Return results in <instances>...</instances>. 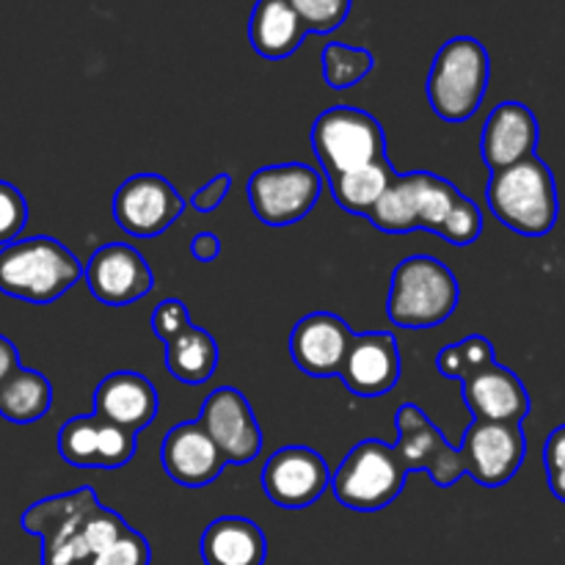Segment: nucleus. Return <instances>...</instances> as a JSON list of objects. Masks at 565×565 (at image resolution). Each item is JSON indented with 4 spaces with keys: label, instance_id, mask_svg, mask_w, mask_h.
I'll use <instances>...</instances> for the list:
<instances>
[{
    "label": "nucleus",
    "instance_id": "obj_12",
    "mask_svg": "<svg viewBox=\"0 0 565 565\" xmlns=\"http://www.w3.org/2000/svg\"><path fill=\"white\" fill-rule=\"evenodd\" d=\"M461 456L467 475H472L483 489H500L511 483L527 456V439L522 425L472 419L461 441Z\"/></svg>",
    "mask_w": 565,
    "mask_h": 565
},
{
    "label": "nucleus",
    "instance_id": "obj_30",
    "mask_svg": "<svg viewBox=\"0 0 565 565\" xmlns=\"http://www.w3.org/2000/svg\"><path fill=\"white\" fill-rule=\"evenodd\" d=\"M307 33H334L351 14L353 0H290Z\"/></svg>",
    "mask_w": 565,
    "mask_h": 565
},
{
    "label": "nucleus",
    "instance_id": "obj_20",
    "mask_svg": "<svg viewBox=\"0 0 565 565\" xmlns=\"http://www.w3.org/2000/svg\"><path fill=\"white\" fill-rule=\"evenodd\" d=\"M158 408L160 397L154 384L132 370H116V373L105 375L94 390V414L136 436L138 430L154 423Z\"/></svg>",
    "mask_w": 565,
    "mask_h": 565
},
{
    "label": "nucleus",
    "instance_id": "obj_33",
    "mask_svg": "<svg viewBox=\"0 0 565 565\" xmlns=\"http://www.w3.org/2000/svg\"><path fill=\"white\" fill-rule=\"evenodd\" d=\"M28 224V202L22 191L11 182L0 180V248L20 241Z\"/></svg>",
    "mask_w": 565,
    "mask_h": 565
},
{
    "label": "nucleus",
    "instance_id": "obj_35",
    "mask_svg": "<svg viewBox=\"0 0 565 565\" xmlns=\"http://www.w3.org/2000/svg\"><path fill=\"white\" fill-rule=\"evenodd\" d=\"M544 467L550 478V491L565 502V425L555 428L544 445Z\"/></svg>",
    "mask_w": 565,
    "mask_h": 565
},
{
    "label": "nucleus",
    "instance_id": "obj_1",
    "mask_svg": "<svg viewBox=\"0 0 565 565\" xmlns=\"http://www.w3.org/2000/svg\"><path fill=\"white\" fill-rule=\"evenodd\" d=\"M22 530L42 539V565H88L125 533L127 522L99 505L97 491L83 486L28 508Z\"/></svg>",
    "mask_w": 565,
    "mask_h": 565
},
{
    "label": "nucleus",
    "instance_id": "obj_37",
    "mask_svg": "<svg viewBox=\"0 0 565 565\" xmlns=\"http://www.w3.org/2000/svg\"><path fill=\"white\" fill-rule=\"evenodd\" d=\"M191 254L199 263H215L221 257V237L215 232H199L191 241Z\"/></svg>",
    "mask_w": 565,
    "mask_h": 565
},
{
    "label": "nucleus",
    "instance_id": "obj_25",
    "mask_svg": "<svg viewBox=\"0 0 565 565\" xmlns=\"http://www.w3.org/2000/svg\"><path fill=\"white\" fill-rule=\"evenodd\" d=\"M218 359L221 353L215 337L193 323L188 326L182 334H177L174 340L166 342V370H169L180 384H207L215 375V370H218Z\"/></svg>",
    "mask_w": 565,
    "mask_h": 565
},
{
    "label": "nucleus",
    "instance_id": "obj_18",
    "mask_svg": "<svg viewBox=\"0 0 565 565\" xmlns=\"http://www.w3.org/2000/svg\"><path fill=\"white\" fill-rule=\"evenodd\" d=\"M356 331L331 312H312L296 323L290 334V356L309 379H334Z\"/></svg>",
    "mask_w": 565,
    "mask_h": 565
},
{
    "label": "nucleus",
    "instance_id": "obj_11",
    "mask_svg": "<svg viewBox=\"0 0 565 565\" xmlns=\"http://www.w3.org/2000/svg\"><path fill=\"white\" fill-rule=\"evenodd\" d=\"M185 210V196L166 177L141 171L116 188L114 218L130 237H158Z\"/></svg>",
    "mask_w": 565,
    "mask_h": 565
},
{
    "label": "nucleus",
    "instance_id": "obj_14",
    "mask_svg": "<svg viewBox=\"0 0 565 565\" xmlns=\"http://www.w3.org/2000/svg\"><path fill=\"white\" fill-rule=\"evenodd\" d=\"M329 486V463L312 447H281L265 461L263 491L276 508L301 511V508L315 505Z\"/></svg>",
    "mask_w": 565,
    "mask_h": 565
},
{
    "label": "nucleus",
    "instance_id": "obj_31",
    "mask_svg": "<svg viewBox=\"0 0 565 565\" xmlns=\"http://www.w3.org/2000/svg\"><path fill=\"white\" fill-rule=\"evenodd\" d=\"M480 232H483V215H480L478 204L461 193L450 213H447L439 237H445L452 246H472L480 237Z\"/></svg>",
    "mask_w": 565,
    "mask_h": 565
},
{
    "label": "nucleus",
    "instance_id": "obj_2",
    "mask_svg": "<svg viewBox=\"0 0 565 565\" xmlns=\"http://www.w3.org/2000/svg\"><path fill=\"white\" fill-rule=\"evenodd\" d=\"M486 202L502 226L524 237L550 235L561 215L555 177L539 154L494 171L489 180V191H486Z\"/></svg>",
    "mask_w": 565,
    "mask_h": 565
},
{
    "label": "nucleus",
    "instance_id": "obj_26",
    "mask_svg": "<svg viewBox=\"0 0 565 565\" xmlns=\"http://www.w3.org/2000/svg\"><path fill=\"white\" fill-rule=\"evenodd\" d=\"M395 177H397V169L392 166V160L386 158L381 160V163L348 171V174L326 177V182H329L331 196H334V202L340 204L342 210L367 218V213L375 207V202L384 196L386 188L395 182Z\"/></svg>",
    "mask_w": 565,
    "mask_h": 565
},
{
    "label": "nucleus",
    "instance_id": "obj_15",
    "mask_svg": "<svg viewBox=\"0 0 565 565\" xmlns=\"http://www.w3.org/2000/svg\"><path fill=\"white\" fill-rule=\"evenodd\" d=\"M86 285L92 296L105 307H130L141 301L147 292H152L154 274L143 254L132 248L130 243H105L88 257Z\"/></svg>",
    "mask_w": 565,
    "mask_h": 565
},
{
    "label": "nucleus",
    "instance_id": "obj_38",
    "mask_svg": "<svg viewBox=\"0 0 565 565\" xmlns=\"http://www.w3.org/2000/svg\"><path fill=\"white\" fill-rule=\"evenodd\" d=\"M20 353H17V345L6 337H0V386L11 379V375L20 370Z\"/></svg>",
    "mask_w": 565,
    "mask_h": 565
},
{
    "label": "nucleus",
    "instance_id": "obj_8",
    "mask_svg": "<svg viewBox=\"0 0 565 565\" xmlns=\"http://www.w3.org/2000/svg\"><path fill=\"white\" fill-rule=\"evenodd\" d=\"M461 191L450 180L430 171L397 174L367 213V221L381 232L403 235V232L428 230L439 235L447 213L458 202Z\"/></svg>",
    "mask_w": 565,
    "mask_h": 565
},
{
    "label": "nucleus",
    "instance_id": "obj_7",
    "mask_svg": "<svg viewBox=\"0 0 565 565\" xmlns=\"http://www.w3.org/2000/svg\"><path fill=\"white\" fill-rule=\"evenodd\" d=\"M312 149L326 177L348 174L390 158L381 121L351 105H334L315 119Z\"/></svg>",
    "mask_w": 565,
    "mask_h": 565
},
{
    "label": "nucleus",
    "instance_id": "obj_6",
    "mask_svg": "<svg viewBox=\"0 0 565 565\" xmlns=\"http://www.w3.org/2000/svg\"><path fill=\"white\" fill-rule=\"evenodd\" d=\"M406 467L397 458L395 445L367 439L359 441L337 472L331 475V486L337 502L348 511L373 513L384 511L401 497L406 486Z\"/></svg>",
    "mask_w": 565,
    "mask_h": 565
},
{
    "label": "nucleus",
    "instance_id": "obj_5",
    "mask_svg": "<svg viewBox=\"0 0 565 565\" xmlns=\"http://www.w3.org/2000/svg\"><path fill=\"white\" fill-rule=\"evenodd\" d=\"M489 50L472 36H456L436 53L428 72V103L439 119L467 121L478 114L489 88Z\"/></svg>",
    "mask_w": 565,
    "mask_h": 565
},
{
    "label": "nucleus",
    "instance_id": "obj_28",
    "mask_svg": "<svg viewBox=\"0 0 565 565\" xmlns=\"http://www.w3.org/2000/svg\"><path fill=\"white\" fill-rule=\"evenodd\" d=\"M494 362V345L480 334H472L467 337V340L445 345L439 351V356H436L439 373L445 375V379L458 381V384L475 379V375L483 373V370L491 367Z\"/></svg>",
    "mask_w": 565,
    "mask_h": 565
},
{
    "label": "nucleus",
    "instance_id": "obj_9",
    "mask_svg": "<svg viewBox=\"0 0 565 565\" xmlns=\"http://www.w3.org/2000/svg\"><path fill=\"white\" fill-rule=\"evenodd\" d=\"M248 204L268 226H292L307 218L323 193V174L307 163H276L248 180Z\"/></svg>",
    "mask_w": 565,
    "mask_h": 565
},
{
    "label": "nucleus",
    "instance_id": "obj_22",
    "mask_svg": "<svg viewBox=\"0 0 565 565\" xmlns=\"http://www.w3.org/2000/svg\"><path fill=\"white\" fill-rule=\"evenodd\" d=\"M463 403L475 419L522 425L530 414V395L522 379L502 364H491L475 379L463 381Z\"/></svg>",
    "mask_w": 565,
    "mask_h": 565
},
{
    "label": "nucleus",
    "instance_id": "obj_16",
    "mask_svg": "<svg viewBox=\"0 0 565 565\" xmlns=\"http://www.w3.org/2000/svg\"><path fill=\"white\" fill-rule=\"evenodd\" d=\"M136 434L105 423L97 414L66 419L58 430V456L77 469H121L136 458Z\"/></svg>",
    "mask_w": 565,
    "mask_h": 565
},
{
    "label": "nucleus",
    "instance_id": "obj_3",
    "mask_svg": "<svg viewBox=\"0 0 565 565\" xmlns=\"http://www.w3.org/2000/svg\"><path fill=\"white\" fill-rule=\"evenodd\" d=\"M83 265L61 241L25 237L0 248V292L28 303H53L81 281Z\"/></svg>",
    "mask_w": 565,
    "mask_h": 565
},
{
    "label": "nucleus",
    "instance_id": "obj_24",
    "mask_svg": "<svg viewBox=\"0 0 565 565\" xmlns=\"http://www.w3.org/2000/svg\"><path fill=\"white\" fill-rule=\"evenodd\" d=\"M303 36H307V31L292 11L290 0H257L254 3L252 20H248V39L263 58H290L301 47Z\"/></svg>",
    "mask_w": 565,
    "mask_h": 565
},
{
    "label": "nucleus",
    "instance_id": "obj_21",
    "mask_svg": "<svg viewBox=\"0 0 565 565\" xmlns=\"http://www.w3.org/2000/svg\"><path fill=\"white\" fill-rule=\"evenodd\" d=\"M539 119L527 105L516 99L497 105L486 119L483 138H480V152L491 174L533 158L539 149Z\"/></svg>",
    "mask_w": 565,
    "mask_h": 565
},
{
    "label": "nucleus",
    "instance_id": "obj_27",
    "mask_svg": "<svg viewBox=\"0 0 565 565\" xmlns=\"http://www.w3.org/2000/svg\"><path fill=\"white\" fill-rule=\"evenodd\" d=\"M53 406V386L36 370L20 367L0 386V417L14 425L39 423Z\"/></svg>",
    "mask_w": 565,
    "mask_h": 565
},
{
    "label": "nucleus",
    "instance_id": "obj_29",
    "mask_svg": "<svg viewBox=\"0 0 565 565\" xmlns=\"http://www.w3.org/2000/svg\"><path fill=\"white\" fill-rule=\"evenodd\" d=\"M320 61H323L326 86L337 88V92H345V88H353L356 83H362L375 66V55L370 50L351 47V44L340 42L326 44Z\"/></svg>",
    "mask_w": 565,
    "mask_h": 565
},
{
    "label": "nucleus",
    "instance_id": "obj_4",
    "mask_svg": "<svg viewBox=\"0 0 565 565\" xmlns=\"http://www.w3.org/2000/svg\"><path fill=\"white\" fill-rule=\"evenodd\" d=\"M461 287L456 274L441 259L408 257L392 270L390 292H386V318L401 329H436L452 318Z\"/></svg>",
    "mask_w": 565,
    "mask_h": 565
},
{
    "label": "nucleus",
    "instance_id": "obj_17",
    "mask_svg": "<svg viewBox=\"0 0 565 565\" xmlns=\"http://www.w3.org/2000/svg\"><path fill=\"white\" fill-rule=\"evenodd\" d=\"M403 373L401 345L390 331L353 334L337 379L356 397H384L397 386Z\"/></svg>",
    "mask_w": 565,
    "mask_h": 565
},
{
    "label": "nucleus",
    "instance_id": "obj_19",
    "mask_svg": "<svg viewBox=\"0 0 565 565\" xmlns=\"http://www.w3.org/2000/svg\"><path fill=\"white\" fill-rule=\"evenodd\" d=\"M160 463L163 472L182 489H204L230 467L199 423H180L166 434Z\"/></svg>",
    "mask_w": 565,
    "mask_h": 565
},
{
    "label": "nucleus",
    "instance_id": "obj_13",
    "mask_svg": "<svg viewBox=\"0 0 565 565\" xmlns=\"http://www.w3.org/2000/svg\"><path fill=\"white\" fill-rule=\"evenodd\" d=\"M196 423L213 439L226 463L246 467L263 450V428L248 397L235 386H218L210 392Z\"/></svg>",
    "mask_w": 565,
    "mask_h": 565
},
{
    "label": "nucleus",
    "instance_id": "obj_23",
    "mask_svg": "<svg viewBox=\"0 0 565 565\" xmlns=\"http://www.w3.org/2000/svg\"><path fill=\"white\" fill-rule=\"evenodd\" d=\"M268 539L246 516H221L202 535L204 565H265Z\"/></svg>",
    "mask_w": 565,
    "mask_h": 565
},
{
    "label": "nucleus",
    "instance_id": "obj_10",
    "mask_svg": "<svg viewBox=\"0 0 565 565\" xmlns=\"http://www.w3.org/2000/svg\"><path fill=\"white\" fill-rule=\"evenodd\" d=\"M397 458L406 472L430 475L439 489H450L467 475L463 456L458 447L445 439L439 428L428 419V414L414 403H403L397 408Z\"/></svg>",
    "mask_w": 565,
    "mask_h": 565
},
{
    "label": "nucleus",
    "instance_id": "obj_32",
    "mask_svg": "<svg viewBox=\"0 0 565 565\" xmlns=\"http://www.w3.org/2000/svg\"><path fill=\"white\" fill-rule=\"evenodd\" d=\"M152 563V550L149 541L132 527H127L110 546H105L99 555H94L88 565H149Z\"/></svg>",
    "mask_w": 565,
    "mask_h": 565
},
{
    "label": "nucleus",
    "instance_id": "obj_34",
    "mask_svg": "<svg viewBox=\"0 0 565 565\" xmlns=\"http://www.w3.org/2000/svg\"><path fill=\"white\" fill-rule=\"evenodd\" d=\"M191 326V315H188V307L180 301V298H166L154 307L152 312V331L160 342H171L177 334Z\"/></svg>",
    "mask_w": 565,
    "mask_h": 565
},
{
    "label": "nucleus",
    "instance_id": "obj_36",
    "mask_svg": "<svg viewBox=\"0 0 565 565\" xmlns=\"http://www.w3.org/2000/svg\"><path fill=\"white\" fill-rule=\"evenodd\" d=\"M230 188H232L230 174L213 177V180L204 182V185L191 196L193 210H199V213H213V210H218L221 204H224V199L230 196Z\"/></svg>",
    "mask_w": 565,
    "mask_h": 565
}]
</instances>
